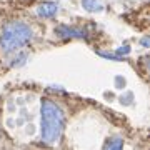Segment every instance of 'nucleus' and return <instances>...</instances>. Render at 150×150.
Instances as JSON below:
<instances>
[{"label":"nucleus","instance_id":"obj_1","mask_svg":"<svg viewBox=\"0 0 150 150\" xmlns=\"http://www.w3.org/2000/svg\"><path fill=\"white\" fill-rule=\"evenodd\" d=\"M64 127V110L52 100H42V140L48 145L57 144Z\"/></svg>","mask_w":150,"mask_h":150},{"label":"nucleus","instance_id":"obj_2","mask_svg":"<svg viewBox=\"0 0 150 150\" xmlns=\"http://www.w3.org/2000/svg\"><path fill=\"white\" fill-rule=\"evenodd\" d=\"M33 37L32 28L23 22H8L2 28L0 35V45L4 52H13L18 50L20 47L27 45Z\"/></svg>","mask_w":150,"mask_h":150},{"label":"nucleus","instance_id":"obj_3","mask_svg":"<svg viewBox=\"0 0 150 150\" xmlns=\"http://www.w3.org/2000/svg\"><path fill=\"white\" fill-rule=\"evenodd\" d=\"M59 10V5L57 4H52V2H48V4H43V5L38 7V15L40 17H45V18H50V17H54Z\"/></svg>","mask_w":150,"mask_h":150},{"label":"nucleus","instance_id":"obj_4","mask_svg":"<svg viewBox=\"0 0 150 150\" xmlns=\"http://www.w3.org/2000/svg\"><path fill=\"white\" fill-rule=\"evenodd\" d=\"M57 35H60V37H85L87 33L83 30H79V28H70L62 25L57 28Z\"/></svg>","mask_w":150,"mask_h":150},{"label":"nucleus","instance_id":"obj_5","mask_svg":"<svg viewBox=\"0 0 150 150\" xmlns=\"http://www.w3.org/2000/svg\"><path fill=\"white\" fill-rule=\"evenodd\" d=\"M103 150H123V140L115 135V137H110L107 140V144L103 147Z\"/></svg>","mask_w":150,"mask_h":150},{"label":"nucleus","instance_id":"obj_6","mask_svg":"<svg viewBox=\"0 0 150 150\" xmlns=\"http://www.w3.org/2000/svg\"><path fill=\"white\" fill-rule=\"evenodd\" d=\"M82 7L88 12H100L103 10V5L100 0H82Z\"/></svg>","mask_w":150,"mask_h":150},{"label":"nucleus","instance_id":"obj_7","mask_svg":"<svg viewBox=\"0 0 150 150\" xmlns=\"http://www.w3.org/2000/svg\"><path fill=\"white\" fill-rule=\"evenodd\" d=\"M120 102H122L123 105H130V103L134 102V95H132V93H125V95H122Z\"/></svg>","mask_w":150,"mask_h":150},{"label":"nucleus","instance_id":"obj_8","mask_svg":"<svg viewBox=\"0 0 150 150\" xmlns=\"http://www.w3.org/2000/svg\"><path fill=\"white\" fill-rule=\"evenodd\" d=\"M123 85H125V80L122 77H117V87H123Z\"/></svg>","mask_w":150,"mask_h":150}]
</instances>
